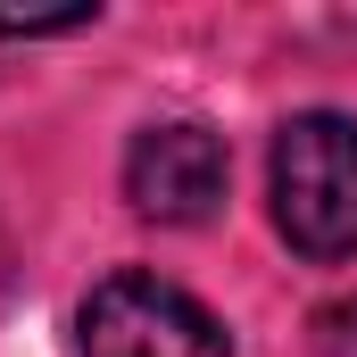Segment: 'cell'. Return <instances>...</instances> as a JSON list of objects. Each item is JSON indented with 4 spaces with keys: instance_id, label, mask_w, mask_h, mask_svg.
<instances>
[{
    "instance_id": "1",
    "label": "cell",
    "mask_w": 357,
    "mask_h": 357,
    "mask_svg": "<svg viewBox=\"0 0 357 357\" xmlns=\"http://www.w3.org/2000/svg\"><path fill=\"white\" fill-rule=\"evenodd\" d=\"M274 225L299 258H357V116L307 108L274 133Z\"/></svg>"
},
{
    "instance_id": "2",
    "label": "cell",
    "mask_w": 357,
    "mask_h": 357,
    "mask_svg": "<svg viewBox=\"0 0 357 357\" xmlns=\"http://www.w3.org/2000/svg\"><path fill=\"white\" fill-rule=\"evenodd\" d=\"M84 357H233L225 324L158 274H108L84 299Z\"/></svg>"
},
{
    "instance_id": "3",
    "label": "cell",
    "mask_w": 357,
    "mask_h": 357,
    "mask_svg": "<svg viewBox=\"0 0 357 357\" xmlns=\"http://www.w3.org/2000/svg\"><path fill=\"white\" fill-rule=\"evenodd\" d=\"M225 142L208 133V125H150V133H133V150H125V199L150 216V225H208L216 216V199H225Z\"/></svg>"
},
{
    "instance_id": "4",
    "label": "cell",
    "mask_w": 357,
    "mask_h": 357,
    "mask_svg": "<svg viewBox=\"0 0 357 357\" xmlns=\"http://www.w3.org/2000/svg\"><path fill=\"white\" fill-rule=\"evenodd\" d=\"M316 357H357V299L316 316Z\"/></svg>"
},
{
    "instance_id": "5",
    "label": "cell",
    "mask_w": 357,
    "mask_h": 357,
    "mask_svg": "<svg viewBox=\"0 0 357 357\" xmlns=\"http://www.w3.org/2000/svg\"><path fill=\"white\" fill-rule=\"evenodd\" d=\"M91 17H100V8H59V17H0V33H8V42H17V33H25V42H33V33H84Z\"/></svg>"
}]
</instances>
